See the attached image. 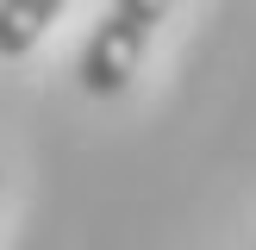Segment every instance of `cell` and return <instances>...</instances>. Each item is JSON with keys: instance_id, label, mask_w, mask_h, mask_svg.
I'll return each mask as SVG.
<instances>
[{"instance_id": "cell-1", "label": "cell", "mask_w": 256, "mask_h": 250, "mask_svg": "<svg viewBox=\"0 0 256 250\" xmlns=\"http://www.w3.org/2000/svg\"><path fill=\"white\" fill-rule=\"evenodd\" d=\"M156 25H162L156 0H119V6H106V19L94 25V38L82 50V88L88 94H125Z\"/></svg>"}, {"instance_id": "cell-2", "label": "cell", "mask_w": 256, "mask_h": 250, "mask_svg": "<svg viewBox=\"0 0 256 250\" xmlns=\"http://www.w3.org/2000/svg\"><path fill=\"white\" fill-rule=\"evenodd\" d=\"M56 19L62 0H0V56H25Z\"/></svg>"}]
</instances>
